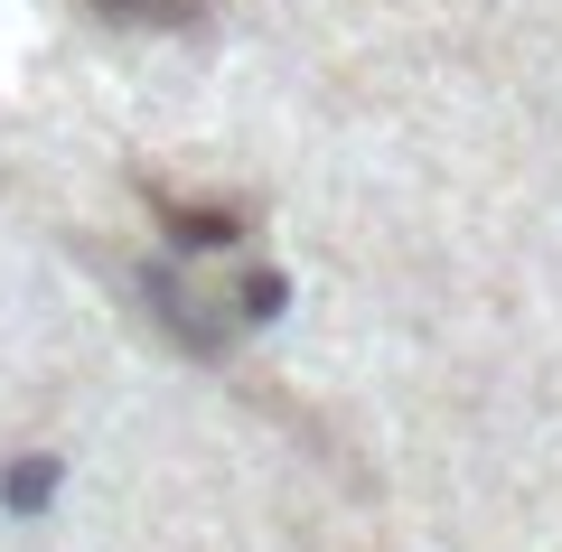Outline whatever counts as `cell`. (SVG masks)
I'll use <instances>...</instances> for the list:
<instances>
[{
    "instance_id": "6da1fadb",
    "label": "cell",
    "mask_w": 562,
    "mask_h": 552,
    "mask_svg": "<svg viewBox=\"0 0 562 552\" xmlns=\"http://www.w3.org/2000/svg\"><path fill=\"white\" fill-rule=\"evenodd\" d=\"M113 29H188V20H206L216 0H94Z\"/></svg>"
}]
</instances>
